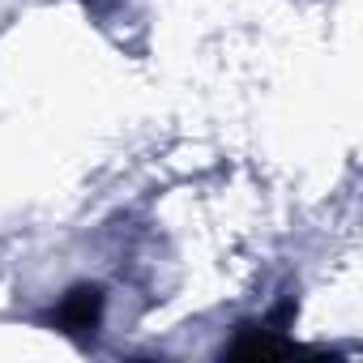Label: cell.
<instances>
[{"mask_svg": "<svg viewBox=\"0 0 363 363\" xmlns=\"http://www.w3.org/2000/svg\"><path fill=\"white\" fill-rule=\"evenodd\" d=\"M103 308H107V295L99 286H73L56 308H52V325L69 337H82V333H94L99 320H103Z\"/></svg>", "mask_w": 363, "mask_h": 363, "instance_id": "6da1fadb", "label": "cell"}, {"mask_svg": "<svg viewBox=\"0 0 363 363\" xmlns=\"http://www.w3.org/2000/svg\"><path fill=\"white\" fill-rule=\"evenodd\" d=\"M282 329H274V325H244V333L227 346L231 354H248V359H257V354H278V350H286V337H278Z\"/></svg>", "mask_w": 363, "mask_h": 363, "instance_id": "7a4b0ae2", "label": "cell"}]
</instances>
